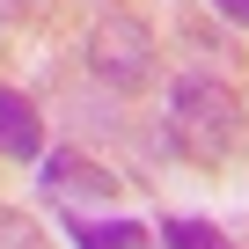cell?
Here are the masks:
<instances>
[{
    "label": "cell",
    "instance_id": "6da1fadb",
    "mask_svg": "<svg viewBox=\"0 0 249 249\" xmlns=\"http://www.w3.org/2000/svg\"><path fill=\"white\" fill-rule=\"evenodd\" d=\"M234 124H242V103H234L227 81L183 73V81L169 88V140H176V154H191V161L213 169V161L234 147Z\"/></svg>",
    "mask_w": 249,
    "mask_h": 249
},
{
    "label": "cell",
    "instance_id": "7a4b0ae2",
    "mask_svg": "<svg viewBox=\"0 0 249 249\" xmlns=\"http://www.w3.org/2000/svg\"><path fill=\"white\" fill-rule=\"evenodd\" d=\"M88 66L110 88H147L154 81V30L140 15H103L88 30Z\"/></svg>",
    "mask_w": 249,
    "mask_h": 249
},
{
    "label": "cell",
    "instance_id": "3957f363",
    "mask_svg": "<svg viewBox=\"0 0 249 249\" xmlns=\"http://www.w3.org/2000/svg\"><path fill=\"white\" fill-rule=\"evenodd\" d=\"M44 191H52L66 213H81L88 198H95V205H117V176L95 169V161H81V154H52V161H44Z\"/></svg>",
    "mask_w": 249,
    "mask_h": 249
},
{
    "label": "cell",
    "instance_id": "277c9868",
    "mask_svg": "<svg viewBox=\"0 0 249 249\" xmlns=\"http://www.w3.org/2000/svg\"><path fill=\"white\" fill-rule=\"evenodd\" d=\"M0 154L8 161H37L44 154V124H37L30 95H15V88H0Z\"/></svg>",
    "mask_w": 249,
    "mask_h": 249
},
{
    "label": "cell",
    "instance_id": "5b68a950",
    "mask_svg": "<svg viewBox=\"0 0 249 249\" xmlns=\"http://www.w3.org/2000/svg\"><path fill=\"white\" fill-rule=\"evenodd\" d=\"M66 227H73L81 249H132V242L147 234V227H132V220H95V213H73Z\"/></svg>",
    "mask_w": 249,
    "mask_h": 249
},
{
    "label": "cell",
    "instance_id": "8992f818",
    "mask_svg": "<svg viewBox=\"0 0 249 249\" xmlns=\"http://www.w3.org/2000/svg\"><path fill=\"white\" fill-rule=\"evenodd\" d=\"M154 234H161V249H227V234L205 220H161Z\"/></svg>",
    "mask_w": 249,
    "mask_h": 249
},
{
    "label": "cell",
    "instance_id": "52a82bcc",
    "mask_svg": "<svg viewBox=\"0 0 249 249\" xmlns=\"http://www.w3.org/2000/svg\"><path fill=\"white\" fill-rule=\"evenodd\" d=\"M0 249H44V227L15 205H0Z\"/></svg>",
    "mask_w": 249,
    "mask_h": 249
},
{
    "label": "cell",
    "instance_id": "ba28073f",
    "mask_svg": "<svg viewBox=\"0 0 249 249\" xmlns=\"http://www.w3.org/2000/svg\"><path fill=\"white\" fill-rule=\"evenodd\" d=\"M44 8H52V0H0V30H15V22H30Z\"/></svg>",
    "mask_w": 249,
    "mask_h": 249
},
{
    "label": "cell",
    "instance_id": "9c48e42d",
    "mask_svg": "<svg viewBox=\"0 0 249 249\" xmlns=\"http://www.w3.org/2000/svg\"><path fill=\"white\" fill-rule=\"evenodd\" d=\"M220 15H234V22H249V0H213Z\"/></svg>",
    "mask_w": 249,
    "mask_h": 249
},
{
    "label": "cell",
    "instance_id": "30bf717a",
    "mask_svg": "<svg viewBox=\"0 0 249 249\" xmlns=\"http://www.w3.org/2000/svg\"><path fill=\"white\" fill-rule=\"evenodd\" d=\"M132 249H161V234H154V227H147V234H140V242H132Z\"/></svg>",
    "mask_w": 249,
    "mask_h": 249
}]
</instances>
